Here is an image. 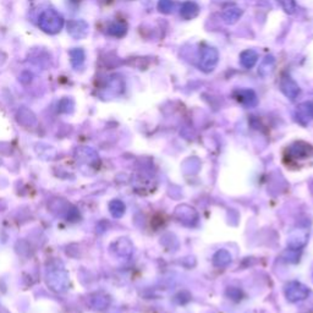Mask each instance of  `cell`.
<instances>
[{
    "label": "cell",
    "mask_w": 313,
    "mask_h": 313,
    "mask_svg": "<svg viewBox=\"0 0 313 313\" xmlns=\"http://www.w3.org/2000/svg\"><path fill=\"white\" fill-rule=\"evenodd\" d=\"M296 120L301 125H307L313 120V105L311 103H302L296 109Z\"/></svg>",
    "instance_id": "ba28073f"
},
{
    "label": "cell",
    "mask_w": 313,
    "mask_h": 313,
    "mask_svg": "<svg viewBox=\"0 0 313 313\" xmlns=\"http://www.w3.org/2000/svg\"><path fill=\"white\" fill-rule=\"evenodd\" d=\"M313 155V147L310 144L304 141H298L291 146H289L287 150V156L290 161H300L304 159L310 158Z\"/></svg>",
    "instance_id": "7a4b0ae2"
},
{
    "label": "cell",
    "mask_w": 313,
    "mask_h": 313,
    "mask_svg": "<svg viewBox=\"0 0 313 313\" xmlns=\"http://www.w3.org/2000/svg\"><path fill=\"white\" fill-rule=\"evenodd\" d=\"M109 32H110V34H113V36L121 37L125 34L126 26L123 25V23H115V25H113L112 27H110Z\"/></svg>",
    "instance_id": "2e32d148"
},
{
    "label": "cell",
    "mask_w": 313,
    "mask_h": 313,
    "mask_svg": "<svg viewBox=\"0 0 313 313\" xmlns=\"http://www.w3.org/2000/svg\"><path fill=\"white\" fill-rule=\"evenodd\" d=\"M158 7L161 12H170L172 9V1L171 0H159Z\"/></svg>",
    "instance_id": "ac0fdd59"
},
{
    "label": "cell",
    "mask_w": 313,
    "mask_h": 313,
    "mask_svg": "<svg viewBox=\"0 0 313 313\" xmlns=\"http://www.w3.org/2000/svg\"><path fill=\"white\" fill-rule=\"evenodd\" d=\"M198 11H199V7L196 2L186 1V2H183L181 11H180V15H181L185 20H191V18L196 17V16L198 15Z\"/></svg>",
    "instance_id": "7c38bea8"
},
{
    "label": "cell",
    "mask_w": 313,
    "mask_h": 313,
    "mask_svg": "<svg viewBox=\"0 0 313 313\" xmlns=\"http://www.w3.org/2000/svg\"><path fill=\"white\" fill-rule=\"evenodd\" d=\"M67 31L70 32L72 37H76V38H82L87 34L88 26L86 25V22L83 21H71L67 26Z\"/></svg>",
    "instance_id": "30bf717a"
},
{
    "label": "cell",
    "mask_w": 313,
    "mask_h": 313,
    "mask_svg": "<svg viewBox=\"0 0 313 313\" xmlns=\"http://www.w3.org/2000/svg\"><path fill=\"white\" fill-rule=\"evenodd\" d=\"M63 17L54 10H47L39 18V26L48 33H56L63 28Z\"/></svg>",
    "instance_id": "6da1fadb"
},
{
    "label": "cell",
    "mask_w": 313,
    "mask_h": 313,
    "mask_svg": "<svg viewBox=\"0 0 313 313\" xmlns=\"http://www.w3.org/2000/svg\"><path fill=\"white\" fill-rule=\"evenodd\" d=\"M231 263V255L226 250H219L213 256V264L218 268H225Z\"/></svg>",
    "instance_id": "8fae6325"
},
{
    "label": "cell",
    "mask_w": 313,
    "mask_h": 313,
    "mask_svg": "<svg viewBox=\"0 0 313 313\" xmlns=\"http://www.w3.org/2000/svg\"><path fill=\"white\" fill-rule=\"evenodd\" d=\"M241 16V11L236 7L234 9H228L225 12H224V18L228 23H234L239 20V17Z\"/></svg>",
    "instance_id": "5bb4252c"
},
{
    "label": "cell",
    "mask_w": 313,
    "mask_h": 313,
    "mask_svg": "<svg viewBox=\"0 0 313 313\" xmlns=\"http://www.w3.org/2000/svg\"><path fill=\"white\" fill-rule=\"evenodd\" d=\"M174 215L180 223L186 226H195L198 222V213L193 207L187 206V204H181V206L176 207Z\"/></svg>",
    "instance_id": "277c9868"
},
{
    "label": "cell",
    "mask_w": 313,
    "mask_h": 313,
    "mask_svg": "<svg viewBox=\"0 0 313 313\" xmlns=\"http://www.w3.org/2000/svg\"><path fill=\"white\" fill-rule=\"evenodd\" d=\"M309 240V230L296 229L288 237V247L291 251H300Z\"/></svg>",
    "instance_id": "5b68a950"
},
{
    "label": "cell",
    "mask_w": 313,
    "mask_h": 313,
    "mask_svg": "<svg viewBox=\"0 0 313 313\" xmlns=\"http://www.w3.org/2000/svg\"><path fill=\"white\" fill-rule=\"evenodd\" d=\"M110 207H112V213L115 217H121L124 214V212H125V206L120 201H114L110 204Z\"/></svg>",
    "instance_id": "9a60e30c"
},
{
    "label": "cell",
    "mask_w": 313,
    "mask_h": 313,
    "mask_svg": "<svg viewBox=\"0 0 313 313\" xmlns=\"http://www.w3.org/2000/svg\"><path fill=\"white\" fill-rule=\"evenodd\" d=\"M285 298L290 302H299L309 298L310 289L299 282H290L284 288Z\"/></svg>",
    "instance_id": "3957f363"
},
{
    "label": "cell",
    "mask_w": 313,
    "mask_h": 313,
    "mask_svg": "<svg viewBox=\"0 0 313 313\" xmlns=\"http://www.w3.org/2000/svg\"><path fill=\"white\" fill-rule=\"evenodd\" d=\"M280 88H282L283 93L293 101L298 98V96L300 94V88L291 77H283L282 82H280Z\"/></svg>",
    "instance_id": "52a82bcc"
},
{
    "label": "cell",
    "mask_w": 313,
    "mask_h": 313,
    "mask_svg": "<svg viewBox=\"0 0 313 313\" xmlns=\"http://www.w3.org/2000/svg\"><path fill=\"white\" fill-rule=\"evenodd\" d=\"M240 60H241V64L246 67V69H251V67L255 66L256 63H257L258 55L255 50L248 49V50H245V52L241 54Z\"/></svg>",
    "instance_id": "4fadbf2b"
},
{
    "label": "cell",
    "mask_w": 313,
    "mask_h": 313,
    "mask_svg": "<svg viewBox=\"0 0 313 313\" xmlns=\"http://www.w3.org/2000/svg\"><path fill=\"white\" fill-rule=\"evenodd\" d=\"M218 63V52L214 48H204L201 54V61H199V67L203 71L209 72L214 69Z\"/></svg>",
    "instance_id": "8992f818"
},
{
    "label": "cell",
    "mask_w": 313,
    "mask_h": 313,
    "mask_svg": "<svg viewBox=\"0 0 313 313\" xmlns=\"http://www.w3.org/2000/svg\"><path fill=\"white\" fill-rule=\"evenodd\" d=\"M279 2L282 4L283 9H284L287 12H289V13L295 12L296 4H295V1H294V0H279Z\"/></svg>",
    "instance_id": "e0dca14e"
},
{
    "label": "cell",
    "mask_w": 313,
    "mask_h": 313,
    "mask_svg": "<svg viewBox=\"0 0 313 313\" xmlns=\"http://www.w3.org/2000/svg\"><path fill=\"white\" fill-rule=\"evenodd\" d=\"M235 98L237 102L244 104L245 107H256L257 105V96L253 91L251 90H240L235 92Z\"/></svg>",
    "instance_id": "9c48e42d"
},
{
    "label": "cell",
    "mask_w": 313,
    "mask_h": 313,
    "mask_svg": "<svg viewBox=\"0 0 313 313\" xmlns=\"http://www.w3.org/2000/svg\"><path fill=\"white\" fill-rule=\"evenodd\" d=\"M312 282H313V266H312Z\"/></svg>",
    "instance_id": "d6986e66"
}]
</instances>
